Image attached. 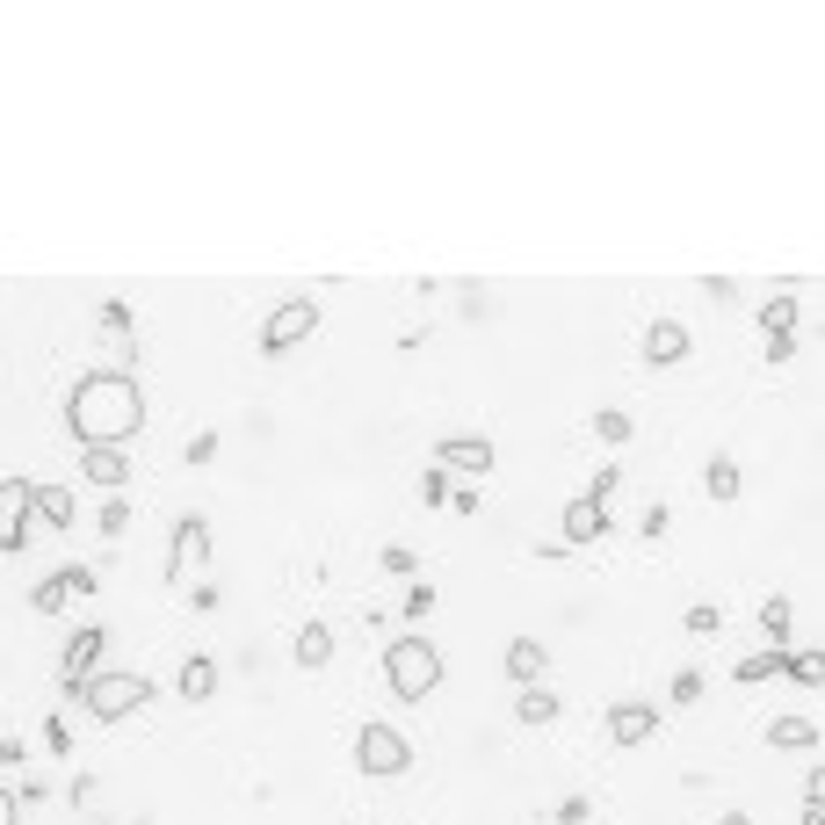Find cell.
I'll return each mask as SVG.
<instances>
[{
	"label": "cell",
	"instance_id": "obj_1",
	"mask_svg": "<svg viewBox=\"0 0 825 825\" xmlns=\"http://www.w3.org/2000/svg\"><path fill=\"white\" fill-rule=\"evenodd\" d=\"M66 428L80 449H123L145 428V398H138L131 370H87L66 392Z\"/></svg>",
	"mask_w": 825,
	"mask_h": 825
},
{
	"label": "cell",
	"instance_id": "obj_2",
	"mask_svg": "<svg viewBox=\"0 0 825 825\" xmlns=\"http://www.w3.org/2000/svg\"><path fill=\"white\" fill-rule=\"evenodd\" d=\"M384 681H392L398 703H428L435 688H442V645L420 637V630L392 637V645H384Z\"/></svg>",
	"mask_w": 825,
	"mask_h": 825
},
{
	"label": "cell",
	"instance_id": "obj_3",
	"mask_svg": "<svg viewBox=\"0 0 825 825\" xmlns=\"http://www.w3.org/2000/svg\"><path fill=\"white\" fill-rule=\"evenodd\" d=\"M80 703L102 724H123V717H138V710L153 703V681H145V673H87Z\"/></svg>",
	"mask_w": 825,
	"mask_h": 825
},
{
	"label": "cell",
	"instance_id": "obj_4",
	"mask_svg": "<svg viewBox=\"0 0 825 825\" xmlns=\"http://www.w3.org/2000/svg\"><path fill=\"white\" fill-rule=\"evenodd\" d=\"M355 768H362V774H377V782L406 774V768H413L406 732H398V724H384V717H370V724L355 732Z\"/></svg>",
	"mask_w": 825,
	"mask_h": 825
},
{
	"label": "cell",
	"instance_id": "obj_5",
	"mask_svg": "<svg viewBox=\"0 0 825 825\" xmlns=\"http://www.w3.org/2000/svg\"><path fill=\"white\" fill-rule=\"evenodd\" d=\"M319 333V305L311 297H290V305L268 311V327H261V355H290L297 341H311Z\"/></svg>",
	"mask_w": 825,
	"mask_h": 825
},
{
	"label": "cell",
	"instance_id": "obj_6",
	"mask_svg": "<svg viewBox=\"0 0 825 825\" xmlns=\"http://www.w3.org/2000/svg\"><path fill=\"white\" fill-rule=\"evenodd\" d=\"M102 652H109V630H95V623L73 630V645L58 652V695L80 703V688H87V673H95V659H102Z\"/></svg>",
	"mask_w": 825,
	"mask_h": 825
},
{
	"label": "cell",
	"instance_id": "obj_7",
	"mask_svg": "<svg viewBox=\"0 0 825 825\" xmlns=\"http://www.w3.org/2000/svg\"><path fill=\"white\" fill-rule=\"evenodd\" d=\"M30 550V479H0V558Z\"/></svg>",
	"mask_w": 825,
	"mask_h": 825
},
{
	"label": "cell",
	"instance_id": "obj_8",
	"mask_svg": "<svg viewBox=\"0 0 825 825\" xmlns=\"http://www.w3.org/2000/svg\"><path fill=\"white\" fill-rule=\"evenodd\" d=\"M695 355V333L681 327V319H652V327H645V362H652V370H673V362H688Z\"/></svg>",
	"mask_w": 825,
	"mask_h": 825
},
{
	"label": "cell",
	"instance_id": "obj_9",
	"mask_svg": "<svg viewBox=\"0 0 825 825\" xmlns=\"http://www.w3.org/2000/svg\"><path fill=\"white\" fill-rule=\"evenodd\" d=\"M442 471L449 479H457V471H464V479H485V471H493V442H485V435H449L442 442Z\"/></svg>",
	"mask_w": 825,
	"mask_h": 825
},
{
	"label": "cell",
	"instance_id": "obj_10",
	"mask_svg": "<svg viewBox=\"0 0 825 825\" xmlns=\"http://www.w3.org/2000/svg\"><path fill=\"white\" fill-rule=\"evenodd\" d=\"M196 558H210V521L204 515H182V521H174V543H167V580L182 565H196Z\"/></svg>",
	"mask_w": 825,
	"mask_h": 825
},
{
	"label": "cell",
	"instance_id": "obj_11",
	"mask_svg": "<svg viewBox=\"0 0 825 825\" xmlns=\"http://www.w3.org/2000/svg\"><path fill=\"white\" fill-rule=\"evenodd\" d=\"M652 732H659V710L652 703H616V710H608V739H616V746H645Z\"/></svg>",
	"mask_w": 825,
	"mask_h": 825
},
{
	"label": "cell",
	"instance_id": "obj_12",
	"mask_svg": "<svg viewBox=\"0 0 825 825\" xmlns=\"http://www.w3.org/2000/svg\"><path fill=\"white\" fill-rule=\"evenodd\" d=\"M80 479L102 485V493H123V479H131V457H123V449H80Z\"/></svg>",
	"mask_w": 825,
	"mask_h": 825
},
{
	"label": "cell",
	"instance_id": "obj_13",
	"mask_svg": "<svg viewBox=\"0 0 825 825\" xmlns=\"http://www.w3.org/2000/svg\"><path fill=\"white\" fill-rule=\"evenodd\" d=\"M30 521H44V529H73V493L66 485H30Z\"/></svg>",
	"mask_w": 825,
	"mask_h": 825
},
{
	"label": "cell",
	"instance_id": "obj_14",
	"mask_svg": "<svg viewBox=\"0 0 825 825\" xmlns=\"http://www.w3.org/2000/svg\"><path fill=\"white\" fill-rule=\"evenodd\" d=\"M594 536H608V507H594V499H572V507H565V550L594 543Z\"/></svg>",
	"mask_w": 825,
	"mask_h": 825
},
{
	"label": "cell",
	"instance_id": "obj_15",
	"mask_svg": "<svg viewBox=\"0 0 825 825\" xmlns=\"http://www.w3.org/2000/svg\"><path fill=\"white\" fill-rule=\"evenodd\" d=\"M543 667H550V652L536 645V637H515V645H507V681H515V688H536V681H543Z\"/></svg>",
	"mask_w": 825,
	"mask_h": 825
},
{
	"label": "cell",
	"instance_id": "obj_16",
	"mask_svg": "<svg viewBox=\"0 0 825 825\" xmlns=\"http://www.w3.org/2000/svg\"><path fill=\"white\" fill-rule=\"evenodd\" d=\"M182 703H210V695H218V659L210 652H196V659H182Z\"/></svg>",
	"mask_w": 825,
	"mask_h": 825
},
{
	"label": "cell",
	"instance_id": "obj_17",
	"mask_svg": "<svg viewBox=\"0 0 825 825\" xmlns=\"http://www.w3.org/2000/svg\"><path fill=\"white\" fill-rule=\"evenodd\" d=\"M290 659H297L305 673H319V667L333 659V630H327V623H305V630L290 637Z\"/></svg>",
	"mask_w": 825,
	"mask_h": 825
},
{
	"label": "cell",
	"instance_id": "obj_18",
	"mask_svg": "<svg viewBox=\"0 0 825 825\" xmlns=\"http://www.w3.org/2000/svg\"><path fill=\"white\" fill-rule=\"evenodd\" d=\"M703 493H710V499H739V493H746L739 464H732V457H710V471H703Z\"/></svg>",
	"mask_w": 825,
	"mask_h": 825
},
{
	"label": "cell",
	"instance_id": "obj_19",
	"mask_svg": "<svg viewBox=\"0 0 825 825\" xmlns=\"http://www.w3.org/2000/svg\"><path fill=\"white\" fill-rule=\"evenodd\" d=\"M768 746H818V717H796V710H790V717H774L768 724Z\"/></svg>",
	"mask_w": 825,
	"mask_h": 825
},
{
	"label": "cell",
	"instance_id": "obj_20",
	"mask_svg": "<svg viewBox=\"0 0 825 825\" xmlns=\"http://www.w3.org/2000/svg\"><path fill=\"white\" fill-rule=\"evenodd\" d=\"M774 673H790V681L811 688V695L825 688V659H818V652H782V667H774Z\"/></svg>",
	"mask_w": 825,
	"mask_h": 825
},
{
	"label": "cell",
	"instance_id": "obj_21",
	"mask_svg": "<svg viewBox=\"0 0 825 825\" xmlns=\"http://www.w3.org/2000/svg\"><path fill=\"white\" fill-rule=\"evenodd\" d=\"M95 327L117 341V362H131V305H102L95 311Z\"/></svg>",
	"mask_w": 825,
	"mask_h": 825
},
{
	"label": "cell",
	"instance_id": "obj_22",
	"mask_svg": "<svg viewBox=\"0 0 825 825\" xmlns=\"http://www.w3.org/2000/svg\"><path fill=\"white\" fill-rule=\"evenodd\" d=\"M796 319H804V311H796V297H790V290L760 305V327H768V341H774V333H796Z\"/></svg>",
	"mask_w": 825,
	"mask_h": 825
},
{
	"label": "cell",
	"instance_id": "obj_23",
	"mask_svg": "<svg viewBox=\"0 0 825 825\" xmlns=\"http://www.w3.org/2000/svg\"><path fill=\"white\" fill-rule=\"evenodd\" d=\"M558 710H565V703H558V695H550V688L536 681V688H521V710H515V717H521V724H550Z\"/></svg>",
	"mask_w": 825,
	"mask_h": 825
},
{
	"label": "cell",
	"instance_id": "obj_24",
	"mask_svg": "<svg viewBox=\"0 0 825 825\" xmlns=\"http://www.w3.org/2000/svg\"><path fill=\"white\" fill-rule=\"evenodd\" d=\"M594 435H602L608 449H623V442H630V435H637V420H630V413H623V406H602V413H594Z\"/></svg>",
	"mask_w": 825,
	"mask_h": 825
},
{
	"label": "cell",
	"instance_id": "obj_25",
	"mask_svg": "<svg viewBox=\"0 0 825 825\" xmlns=\"http://www.w3.org/2000/svg\"><path fill=\"white\" fill-rule=\"evenodd\" d=\"M760 630H768L774 645H790V602H782V594H768V602H760Z\"/></svg>",
	"mask_w": 825,
	"mask_h": 825
},
{
	"label": "cell",
	"instance_id": "obj_26",
	"mask_svg": "<svg viewBox=\"0 0 825 825\" xmlns=\"http://www.w3.org/2000/svg\"><path fill=\"white\" fill-rule=\"evenodd\" d=\"M435 602H442V594H435L428 580H406V594H398V608H406V623H420V616H428Z\"/></svg>",
	"mask_w": 825,
	"mask_h": 825
},
{
	"label": "cell",
	"instance_id": "obj_27",
	"mask_svg": "<svg viewBox=\"0 0 825 825\" xmlns=\"http://www.w3.org/2000/svg\"><path fill=\"white\" fill-rule=\"evenodd\" d=\"M774 667H782V652H746V659H739V667H732V673H739V688H754V681H768Z\"/></svg>",
	"mask_w": 825,
	"mask_h": 825
},
{
	"label": "cell",
	"instance_id": "obj_28",
	"mask_svg": "<svg viewBox=\"0 0 825 825\" xmlns=\"http://www.w3.org/2000/svg\"><path fill=\"white\" fill-rule=\"evenodd\" d=\"M30 608H36V616H58V608H66V594H58V572L30 586Z\"/></svg>",
	"mask_w": 825,
	"mask_h": 825
},
{
	"label": "cell",
	"instance_id": "obj_29",
	"mask_svg": "<svg viewBox=\"0 0 825 825\" xmlns=\"http://www.w3.org/2000/svg\"><path fill=\"white\" fill-rule=\"evenodd\" d=\"M58 594H66V602H87V594H95V572H87V565H66V572H58Z\"/></svg>",
	"mask_w": 825,
	"mask_h": 825
},
{
	"label": "cell",
	"instance_id": "obj_30",
	"mask_svg": "<svg viewBox=\"0 0 825 825\" xmlns=\"http://www.w3.org/2000/svg\"><path fill=\"white\" fill-rule=\"evenodd\" d=\"M384 572H392V580H413V572H420V558H413L406 543H384V558H377Z\"/></svg>",
	"mask_w": 825,
	"mask_h": 825
},
{
	"label": "cell",
	"instance_id": "obj_31",
	"mask_svg": "<svg viewBox=\"0 0 825 825\" xmlns=\"http://www.w3.org/2000/svg\"><path fill=\"white\" fill-rule=\"evenodd\" d=\"M616 485H623V471H616V464H602V471H594V479H586V493H580V499H594V507H608V493H616Z\"/></svg>",
	"mask_w": 825,
	"mask_h": 825
},
{
	"label": "cell",
	"instance_id": "obj_32",
	"mask_svg": "<svg viewBox=\"0 0 825 825\" xmlns=\"http://www.w3.org/2000/svg\"><path fill=\"white\" fill-rule=\"evenodd\" d=\"M449 493H457V479H449V471L435 464L428 479H420V499H428V507H449Z\"/></svg>",
	"mask_w": 825,
	"mask_h": 825
},
{
	"label": "cell",
	"instance_id": "obj_33",
	"mask_svg": "<svg viewBox=\"0 0 825 825\" xmlns=\"http://www.w3.org/2000/svg\"><path fill=\"white\" fill-rule=\"evenodd\" d=\"M673 703H681V710H695V703H703V673H695V667H681V673H673Z\"/></svg>",
	"mask_w": 825,
	"mask_h": 825
},
{
	"label": "cell",
	"instance_id": "obj_34",
	"mask_svg": "<svg viewBox=\"0 0 825 825\" xmlns=\"http://www.w3.org/2000/svg\"><path fill=\"white\" fill-rule=\"evenodd\" d=\"M717 602H695V608H688V637H710V630H717Z\"/></svg>",
	"mask_w": 825,
	"mask_h": 825
},
{
	"label": "cell",
	"instance_id": "obj_35",
	"mask_svg": "<svg viewBox=\"0 0 825 825\" xmlns=\"http://www.w3.org/2000/svg\"><path fill=\"white\" fill-rule=\"evenodd\" d=\"M131 529V507H123V493H109V507H102V536H123Z\"/></svg>",
	"mask_w": 825,
	"mask_h": 825
},
{
	"label": "cell",
	"instance_id": "obj_36",
	"mask_svg": "<svg viewBox=\"0 0 825 825\" xmlns=\"http://www.w3.org/2000/svg\"><path fill=\"white\" fill-rule=\"evenodd\" d=\"M594 818V804H586V796H565V804H558V825H586Z\"/></svg>",
	"mask_w": 825,
	"mask_h": 825
},
{
	"label": "cell",
	"instance_id": "obj_37",
	"mask_svg": "<svg viewBox=\"0 0 825 825\" xmlns=\"http://www.w3.org/2000/svg\"><path fill=\"white\" fill-rule=\"evenodd\" d=\"M44 746H52V754H58V760H66V754H73V732H66V724H58V717H52V724H44Z\"/></svg>",
	"mask_w": 825,
	"mask_h": 825
},
{
	"label": "cell",
	"instance_id": "obj_38",
	"mask_svg": "<svg viewBox=\"0 0 825 825\" xmlns=\"http://www.w3.org/2000/svg\"><path fill=\"white\" fill-rule=\"evenodd\" d=\"M768 362H774V370H782V362H796V333H774V341H768Z\"/></svg>",
	"mask_w": 825,
	"mask_h": 825
},
{
	"label": "cell",
	"instance_id": "obj_39",
	"mask_svg": "<svg viewBox=\"0 0 825 825\" xmlns=\"http://www.w3.org/2000/svg\"><path fill=\"white\" fill-rule=\"evenodd\" d=\"M22 760H30V746H22V739H0V774L22 768Z\"/></svg>",
	"mask_w": 825,
	"mask_h": 825
},
{
	"label": "cell",
	"instance_id": "obj_40",
	"mask_svg": "<svg viewBox=\"0 0 825 825\" xmlns=\"http://www.w3.org/2000/svg\"><path fill=\"white\" fill-rule=\"evenodd\" d=\"M0 825H22V804H15V790H0Z\"/></svg>",
	"mask_w": 825,
	"mask_h": 825
},
{
	"label": "cell",
	"instance_id": "obj_41",
	"mask_svg": "<svg viewBox=\"0 0 825 825\" xmlns=\"http://www.w3.org/2000/svg\"><path fill=\"white\" fill-rule=\"evenodd\" d=\"M717 825H754V818H746V811H724V818Z\"/></svg>",
	"mask_w": 825,
	"mask_h": 825
}]
</instances>
